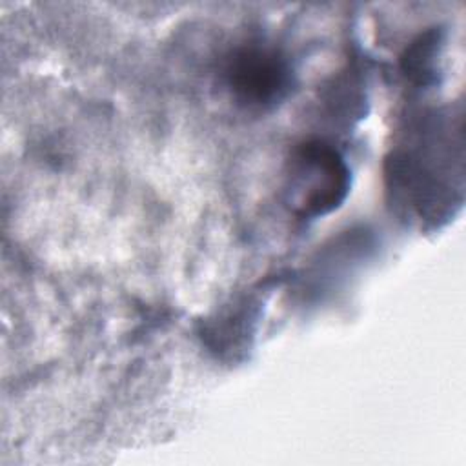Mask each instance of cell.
Returning a JSON list of instances; mask_svg holds the SVG:
<instances>
[{"label": "cell", "mask_w": 466, "mask_h": 466, "mask_svg": "<svg viewBox=\"0 0 466 466\" xmlns=\"http://www.w3.org/2000/svg\"><path fill=\"white\" fill-rule=\"evenodd\" d=\"M351 187V169L326 140L297 144L284 167V204L297 218L313 220L339 209Z\"/></svg>", "instance_id": "6da1fadb"}, {"label": "cell", "mask_w": 466, "mask_h": 466, "mask_svg": "<svg viewBox=\"0 0 466 466\" xmlns=\"http://www.w3.org/2000/svg\"><path fill=\"white\" fill-rule=\"evenodd\" d=\"M444 46V33L431 27L420 33L400 56V69L404 76L417 86H430L437 80V62Z\"/></svg>", "instance_id": "3957f363"}, {"label": "cell", "mask_w": 466, "mask_h": 466, "mask_svg": "<svg viewBox=\"0 0 466 466\" xmlns=\"http://www.w3.org/2000/svg\"><path fill=\"white\" fill-rule=\"evenodd\" d=\"M251 322H255V313L251 306L242 302L208 320L202 329V339L215 351H237L251 335Z\"/></svg>", "instance_id": "277c9868"}, {"label": "cell", "mask_w": 466, "mask_h": 466, "mask_svg": "<svg viewBox=\"0 0 466 466\" xmlns=\"http://www.w3.org/2000/svg\"><path fill=\"white\" fill-rule=\"evenodd\" d=\"M220 82L238 107L264 113L289 96L293 69L277 47L249 42L235 47L226 56Z\"/></svg>", "instance_id": "7a4b0ae2"}]
</instances>
